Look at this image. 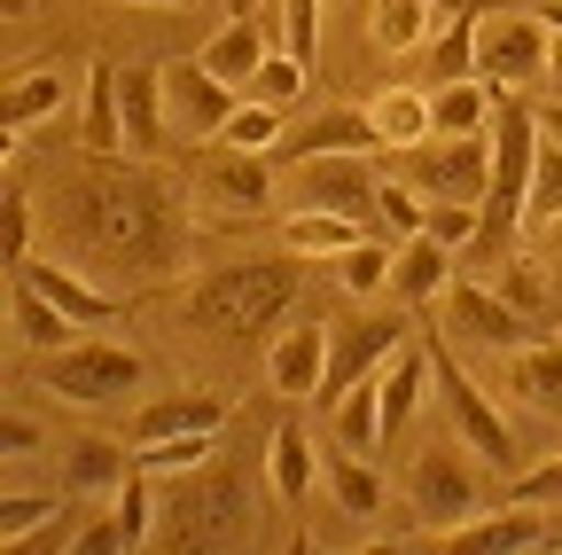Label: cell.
Listing matches in <instances>:
<instances>
[{
  "label": "cell",
  "mask_w": 562,
  "mask_h": 555,
  "mask_svg": "<svg viewBox=\"0 0 562 555\" xmlns=\"http://www.w3.org/2000/svg\"><path fill=\"white\" fill-rule=\"evenodd\" d=\"M47 227L70 251V266H87L110 290H149L172 282L188 266V212L133 149H79L55 157V196Z\"/></svg>",
  "instance_id": "6da1fadb"
},
{
  "label": "cell",
  "mask_w": 562,
  "mask_h": 555,
  "mask_svg": "<svg viewBox=\"0 0 562 555\" xmlns=\"http://www.w3.org/2000/svg\"><path fill=\"white\" fill-rule=\"evenodd\" d=\"M305 298V258L281 251V258H235V266H211L180 290L172 321L195 344H220V353H250V344H273V329L290 321V306Z\"/></svg>",
  "instance_id": "7a4b0ae2"
},
{
  "label": "cell",
  "mask_w": 562,
  "mask_h": 555,
  "mask_svg": "<svg viewBox=\"0 0 562 555\" xmlns=\"http://www.w3.org/2000/svg\"><path fill=\"white\" fill-rule=\"evenodd\" d=\"M531 165H539V110L524 95L492 102V188L476 203V243L469 258H501L524 235V203H531Z\"/></svg>",
  "instance_id": "3957f363"
},
{
  "label": "cell",
  "mask_w": 562,
  "mask_h": 555,
  "mask_svg": "<svg viewBox=\"0 0 562 555\" xmlns=\"http://www.w3.org/2000/svg\"><path fill=\"white\" fill-rule=\"evenodd\" d=\"M484 454L469 446V439H430L414 454V469H406V509L422 517V532L430 540H453L461 524H476L484 517Z\"/></svg>",
  "instance_id": "277c9868"
},
{
  "label": "cell",
  "mask_w": 562,
  "mask_h": 555,
  "mask_svg": "<svg viewBox=\"0 0 562 555\" xmlns=\"http://www.w3.org/2000/svg\"><path fill=\"white\" fill-rule=\"evenodd\" d=\"M398 157V180L422 188L430 203H484L492 188V125L484 133H430L414 149H391Z\"/></svg>",
  "instance_id": "5b68a950"
},
{
  "label": "cell",
  "mask_w": 562,
  "mask_h": 555,
  "mask_svg": "<svg viewBox=\"0 0 562 555\" xmlns=\"http://www.w3.org/2000/svg\"><path fill=\"white\" fill-rule=\"evenodd\" d=\"M547 55H554V32L539 9H501L476 24V79L492 95H524V87H547Z\"/></svg>",
  "instance_id": "8992f818"
},
{
  "label": "cell",
  "mask_w": 562,
  "mask_h": 555,
  "mask_svg": "<svg viewBox=\"0 0 562 555\" xmlns=\"http://www.w3.org/2000/svg\"><path fill=\"white\" fill-rule=\"evenodd\" d=\"M40 384L63 399V407H117L133 384H140V353H125V344L110 336H70L47 353Z\"/></svg>",
  "instance_id": "52a82bcc"
},
{
  "label": "cell",
  "mask_w": 562,
  "mask_h": 555,
  "mask_svg": "<svg viewBox=\"0 0 562 555\" xmlns=\"http://www.w3.org/2000/svg\"><path fill=\"white\" fill-rule=\"evenodd\" d=\"M297 203H321V212H344L360 220L368 235L383 227V173H375V149H336V157H297Z\"/></svg>",
  "instance_id": "ba28073f"
},
{
  "label": "cell",
  "mask_w": 562,
  "mask_h": 555,
  "mask_svg": "<svg viewBox=\"0 0 562 555\" xmlns=\"http://www.w3.org/2000/svg\"><path fill=\"white\" fill-rule=\"evenodd\" d=\"M243 532H250V524L235 517V485H227V477H203V462L172 477L157 540H172V547H227V540H243Z\"/></svg>",
  "instance_id": "9c48e42d"
},
{
  "label": "cell",
  "mask_w": 562,
  "mask_h": 555,
  "mask_svg": "<svg viewBox=\"0 0 562 555\" xmlns=\"http://www.w3.org/2000/svg\"><path fill=\"white\" fill-rule=\"evenodd\" d=\"M188 180L220 203V212H266V203H273V149L195 142V149H188Z\"/></svg>",
  "instance_id": "30bf717a"
},
{
  "label": "cell",
  "mask_w": 562,
  "mask_h": 555,
  "mask_svg": "<svg viewBox=\"0 0 562 555\" xmlns=\"http://www.w3.org/2000/svg\"><path fill=\"white\" fill-rule=\"evenodd\" d=\"M406 336H414V329H406L398 313H360V321H336V329H328V376H321V399H313V407L328 414V407H336L351 384H360V376H375V368L398 353Z\"/></svg>",
  "instance_id": "8fae6325"
},
{
  "label": "cell",
  "mask_w": 562,
  "mask_h": 555,
  "mask_svg": "<svg viewBox=\"0 0 562 555\" xmlns=\"http://www.w3.org/2000/svg\"><path fill=\"white\" fill-rule=\"evenodd\" d=\"M446 329L461 344H476V353H524V344L539 336V321L508 290H484V282H453L446 290Z\"/></svg>",
  "instance_id": "7c38bea8"
},
{
  "label": "cell",
  "mask_w": 562,
  "mask_h": 555,
  "mask_svg": "<svg viewBox=\"0 0 562 555\" xmlns=\"http://www.w3.org/2000/svg\"><path fill=\"white\" fill-rule=\"evenodd\" d=\"M165 110H172V125L188 133V142H220L227 118L243 110V87H227L203 55L195 63H165Z\"/></svg>",
  "instance_id": "4fadbf2b"
},
{
  "label": "cell",
  "mask_w": 562,
  "mask_h": 555,
  "mask_svg": "<svg viewBox=\"0 0 562 555\" xmlns=\"http://www.w3.org/2000/svg\"><path fill=\"white\" fill-rule=\"evenodd\" d=\"M321 376H328V321L290 313L266 344V384L281 399H321Z\"/></svg>",
  "instance_id": "5bb4252c"
},
{
  "label": "cell",
  "mask_w": 562,
  "mask_h": 555,
  "mask_svg": "<svg viewBox=\"0 0 562 555\" xmlns=\"http://www.w3.org/2000/svg\"><path fill=\"white\" fill-rule=\"evenodd\" d=\"M430 368H438V384H446V407H453V423H461V439L492 462V469H516V431L501 423V414H492V399L461 376V360L453 353H438L430 344Z\"/></svg>",
  "instance_id": "9a60e30c"
},
{
  "label": "cell",
  "mask_w": 562,
  "mask_h": 555,
  "mask_svg": "<svg viewBox=\"0 0 562 555\" xmlns=\"http://www.w3.org/2000/svg\"><path fill=\"white\" fill-rule=\"evenodd\" d=\"M227 414H235L227 391H165V399H149V407L133 414V446L188 439V431H211V439H220V431H227Z\"/></svg>",
  "instance_id": "2e32d148"
},
{
  "label": "cell",
  "mask_w": 562,
  "mask_h": 555,
  "mask_svg": "<svg viewBox=\"0 0 562 555\" xmlns=\"http://www.w3.org/2000/svg\"><path fill=\"white\" fill-rule=\"evenodd\" d=\"M336 149H383L375 110H321L313 125H297V133H281V142H273V165H297V157H336Z\"/></svg>",
  "instance_id": "e0dca14e"
},
{
  "label": "cell",
  "mask_w": 562,
  "mask_h": 555,
  "mask_svg": "<svg viewBox=\"0 0 562 555\" xmlns=\"http://www.w3.org/2000/svg\"><path fill=\"white\" fill-rule=\"evenodd\" d=\"M133 469H140L133 462V439H63V454H55L63 493H117Z\"/></svg>",
  "instance_id": "ac0fdd59"
},
{
  "label": "cell",
  "mask_w": 562,
  "mask_h": 555,
  "mask_svg": "<svg viewBox=\"0 0 562 555\" xmlns=\"http://www.w3.org/2000/svg\"><path fill=\"white\" fill-rule=\"evenodd\" d=\"M430 376H438V368H430V344H414V336H406L398 353L375 368V391H383V446H391V439H406V423H414L422 391H430Z\"/></svg>",
  "instance_id": "d6986e66"
},
{
  "label": "cell",
  "mask_w": 562,
  "mask_h": 555,
  "mask_svg": "<svg viewBox=\"0 0 562 555\" xmlns=\"http://www.w3.org/2000/svg\"><path fill=\"white\" fill-rule=\"evenodd\" d=\"M453 258H461V251H446L430 227L406 235L398 258H391V298H406V306H438V298L453 290Z\"/></svg>",
  "instance_id": "ffe728a7"
},
{
  "label": "cell",
  "mask_w": 562,
  "mask_h": 555,
  "mask_svg": "<svg viewBox=\"0 0 562 555\" xmlns=\"http://www.w3.org/2000/svg\"><path fill=\"white\" fill-rule=\"evenodd\" d=\"M484 9H492V0H469V9H453V24L446 32H430V40H422V79H430V87H446V79H476V24H484Z\"/></svg>",
  "instance_id": "44dd1931"
},
{
  "label": "cell",
  "mask_w": 562,
  "mask_h": 555,
  "mask_svg": "<svg viewBox=\"0 0 562 555\" xmlns=\"http://www.w3.org/2000/svg\"><path fill=\"white\" fill-rule=\"evenodd\" d=\"M368 227L360 220H344V212H321V203H297L290 220H281V251H297V258H344L351 243H360Z\"/></svg>",
  "instance_id": "7402d4cb"
},
{
  "label": "cell",
  "mask_w": 562,
  "mask_h": 555,
  "mask_svg": "<svg viewBox=\"0 0 562 555\" xmlns=\"http://www.w3.org/2000/svg\"><path fill=\"white\" fill-rule=\"evenodd\" d=\"M79 149H133V142H125V95H117V63H94V71H87Z\"/></svg>",
  "instance_id": "603a6c76"
},
{
  "label": "cell",
  "mask_w": 562,
  "mask_h": 555,
  "mask_svg": "<svg viewBox=\"0 0 562 555\" xmlns=\"http://www.w3.org/2000/svg\"><path fill=\"white\" fill-rule=\"evenodd\" d=\"M266 55H273V47H266V32H258V16H227L220 32H211V47H203V63H211L227 87H243V95H250V79H258Z\"/></svg>",
  "instance_id": "cb8c5ba5"
},
{
  "label": "cell",
  "mask_w": 562,
  "mask_h": 555,
  "mask_svg": "<svg viewBox=\"0 0 562 555\" xmlns=\"http://www.w3.org/2000/svg\"><path fill=\"white\" fill-rule=\"evenodd\" d=\"M321 423H328V439H336V446L375 454V446H383V391H375V376H360V384H351V391L321 414Z\"/></svg>",
  "instance_id": "d4e9b609"
},
{
  "label": "cell",
  "mask_w": 562,
  "mask_h": 555,
  "mask_svg": "<svg viewBox=\"0 0 562 555\" xmlns=\"http://www.w3.org/2000/svg\"><path fill=\"white\" fill-rule=\"evenodd\" d=\"M117 95H125V142L133 157H149L165 142V71H117Z\"/></svg>",
  "instance_id": "484cf974"
},
{
  "label": "cell",
  "mask_w": 562,
  "mask_h": 555,
  "mask_svg": "<svg viewBox=\"0 0 562 555\" xmlns=\"http://www.w3.org/2000/svg\"><path fill=\"white\" fill-rule=\"evenodd\" d=\"M266 477H273V501H281V509H305V501H313V439H305V423H281V431H273Z\"/></svg>",
  "instance_id": "4316f807"
},
{
  "label": "cell",
  "mask_w": 562,
  "mask_h": 555,
  "mask_svg": "<svg viewBox=\"0 0 562 555\" xmlns=\"http://www.w3.org/2000/svg\"><path fill=\"white\" fill-rule=\"evenodd\" d=\"M321 469H328V493H336V509H344V517H360V524H375V517H383V501H391V493H383V469H368V454L336 446Z\"/></svg>",
  "instance_id": "83f0119b"
},
{
  "label": "cell",
  "mask_w": 562,
  "mask_h": 555,
  "mask_svg": "<svg viewBox=\"0 0 562 555\" xmlns=\"http://www.w3.org/2000/svg\"><path fill=\"white\" fill-rule=\"evenodd\" d=\"M430 32H438V0H375L368 9V40L383 55H422Z\"/></svg>",
  "instance_id": "f1b7e54d"
},
{
  "label": "cell",
  "mask_w": 562,
  "mask_h": 555,
  "mask_svg": "<svg viewBox=\"0 0 562 555\" xmlns=\"http://www.w3.org/2000/svg\"><path fill=\"white\" fill-rule=\"evenodd\" d=\"M375 125H383V149H414L438 133V110H430V87H383L375 95Z\"/></svg>",
  "instance_id": "f546056e"
},
{
  "label": "cell",
  "mask_w": 562,
  "mask_h": 555,
  "mask_svg": "<svg viewBox=\"0 0 562 555\" xmlns=\"http://www.w3.org/2000/svg\"><path fill=\"white\" fill-rule=\"evenodd\" d=\"M508 376H516V399L539 407V414H562V344H524V353H508Z\"/></svg>",
  "instance_id": "4dcf8cb0"
},
{
  "label": "cell",
  "mask_w": 562,
  "mask_h": 555,
  "mask_svg": "<svg viewBox=\"0 0 562 555\" xmlns=\"http://www.w3.org/2000/svg\"><path fill=\"white\" fill-rule=\"evenodd\" d=\"M55 110H63V71H24L9 95H0V133L24 142V133H32L40 118H55Z\"/></svg>",
  "instance_id": "1f68e13d"
},
{
  "label": "cell",
  "mask_w": 562,
  "mask_h": 555,
  "mask_svg": "<svg viewBox=\"0 0 562 555\" xmlns=\"http://www.w3.org/2000/svg\"><path fill=\"white\" fill-rule=\"evenodd\" d=\"M9 306H16V329H24V344H32V353H55V344H70V336H79V321H70L55 298H40V290L24 282V274L9 282Z\"/></svg>",
  "instance_id": "d6a6232c"
},
{
  "label": "cell",
  "mask_w": 562,
  "mask_h": 555,
  "mask_svg": "<svg viewBox=\"0 0 562 555\" xmlns=\"http://www.w3.org/2000/svg\"><path fill=\"white\" fill-rule=\"evenodd\" d=\"M492 95L484 79H446V87H430V110H438V133H484L492 125Z\"/></svg>",
  "instance_id": "836d02e7"
},
{
  "label": "cell",
  "mask_w": 562,
  "mask_h": 555,
  "mask_svg": "<svg viewBox=\"0 0 562 555\" xmlns=\"http://www.w3.org/2000/svg\"><path fill=\"white\" fill-rule=\"evenodd\" d=\"M305 79H313V63H305V55H290V47H273V55L258 63V79H250V102L290 110V102L305 95Z\"/></svg>",
  "instance_id": "e575fe53"
},
{
  "label": "cell",
  "mask_w": 562,
  "mask_h": 555,
  "mask_svg": "<svg viewBox=\"0 0 562 555\" xmlns=\"http://www.w3.org/2000/svg\"><path fill=\"white\" fill-rule=\"evenodd\" d=\"M391 258H398V251H383L375 235H360V243L344 251V266H336V282H344L351 298H383V290H391Z\"/></svg>",
  "instance_id": "d590c367"
},
{
  "label": "cell",
  "mask_w": 562,
  "mask_h": 555,
  "mask_svg": "<svg viewBox=\"0 0 562 555\" xmlns=\"http://www.w3.org/2000/svg\"><path fill=\"white\" fill-rule=\"evenodd\" d=\"M547 220H562V142L539 133V165H531V203H524V227L539 235Z\"/></svg>",
  "instance_id": "8d00e7d4"
},
{
  "label": "cell",
  "mask_w": 562,
  "mask_h": 555,
  "mask_svg": "<svg viewBox=\"0 0 562 555\" xmlns=\"http://www.w3.org/2000/svg\"><path fill=\"white\" fill-rule=\"evenodd\" d=\"M55 509H63V501H47V493H9V501H0V547H24Z\"/></svg>",
  "instance_id": "74e56055"
},
{
  "label": "cell",
  "mask_w": 562,
  "mask_h": 555,
  "mask_svg": "<svg viewBox=\"0 0 562 555\" xmlns=\"http://www.w3.org/2000/svg\"><path fill=\"white\" fill-rule=\"evenodd\" d=\"M220 142H243V149H273V142H281V110H266V102H250V95H243V110L227 118V133H220Z\"/></svg>",
  "instance_id": "f35d334b"
},
{
  "label": "cell",
  "mask_w": 562,
  "mask_h": 555,
  "mask_svg": "<svg viewBox=\"0 0 562 555\" xmlns=\"http://www.w3.org/2000/svg\"><path fill=\"white\" fill-rule=\"evenodd\" d=\"M508 501H531V509H562V454H547L539 469H516V477H508Z\"/></svg>",
  "instance_id": "ab89813d"
},
{
  "label": "cell",
  "mask_w": 562,
  "mask_h": 555,
  "mask_svg": "<svg viewBox=\"0 0 562 555\" xmlns=\"http://www.w3.org/2000/svg\"><path fill=\"white\" fill-rule=\"evenodd\" d=\"M321 9H328V0H281V47L305 55V63L321 47Z\"/></svg>",
  "instance_id": "60d3db41"
},
{
  "label": "cell",
  "mask_w": 562,
  "mask_h": 555,
  "mask_svg": "<svg viewBox=\"0 0 562 555\" xmlns=\"http://www.w3.org/2000/svg\"><path fill=\"white\" fill-rule=\"evenodd\" d=\"M430 235L469 258V243H476V203H430Z\"/></svg>",
  "instance_id": "b9f144b4"
},
{
  "label": "cell",
  "mask_w": 562,
  "mask_h": 555,
  "mask_svg": "<svg viewBox=\"0 0 562 555\" xmlns=\"http://www.w3.org/2000/svg\"><path fill=\"white\" fill-rule=\"evenodd\" d=\"M0 220H9V258H32V188L24 180L0 196Z\"/></svg>",
  "instance_id": "7bdbcfd3"
},
{
  "label": "cell",
  "mask_w": 562,
  "mask_h": 555,
  "mask_svg": "<svg viewBox=\"0 0 562 555\" xmlns=\"http://www.w3.org/2000/svg\"><path fill=\"white\" fill-rule=\"evenodd\" d=\"M539 258H547V274H554V298H562V220L539 227Z\"/></svg>",
  "instance_id": "ee69618b"
},
{
  "label": "cell",
  "mask_w": 562,
  "mask_h": 555,
  "mask_svg": "<svg viewBox=\"0 0 562 555\" xmlns=\"http://www.w3.org/2000/svg\"><path fill=\"white\" fill-rule=\"evenodd\" d=\"M40 439H32V423H16V414H9V423H0V454H32Z\"/></svg>",
  "instance_id": "f6af8a7d"
},
{
  "label": "cell",
  "mask_w": 562,
  "mask_h": 555,
  "mask_svg": "<svg viewBox=\"0 0 562 555\" xmlns=\"http://www.w3.org/2000/svg\"><path fill=\"white\" fill-rule=\"evenodd\" d=\"M539 133H547V142H562V102H547V110H539Z\"/></svg>",
  "instance_id": "bcb514c9"
},
{
  "label": "cell",
  "mask_w": 562,
  "mask_h": 555,
  "mask_svg": "<svg viewBox=\"0 0 562 555\" xmlns=\"http://www.w3.org/2000/svg\"><path fill=\"white\" fill-rule=\"evenodd\" d=\"M547 87H554V102H562V40H554V55H547Z\"/></svg>",
  "instance_id": "7dc6e473"
},
{
  "label": "cell",
  "mask_w": 562,
  "mask_h": 555,
  "mask_svg": "<svg viewBox=\"0 0 562 555\" xmlns=\"http://www.w3.org/2000/svg\"><path fill=\"white\" fill-rule=\"evenodd\" d=\"M539 16H547V32L562 40V0H539Z\"/></svg>",
  "instance_id": "c3c4849f"
},
{
  "label": "cell",
  "mask_w": 562,
  "mask_h": 555,
  "mask_svg": "<svg viewBox=\"0 0 562 555\" xmlns=\"http://www.w3.org/2000/svg\"><path fill=\"white\" fill-rule=\"evenodd\" d=\"M220 9H227V16H258V0H220Z\"/></svg>",
  "instance_id": "681fc988"
},
{
  "label": "cell",
  "mask_w": 562,
  "mask_h": 555,
  "mask_svg": "<svg viewBox=\"0 0 562 555\" xmlns=\"http://www.w3.org/2000/svg\"><path fill=\"white\" fill-rule=\"evenodd\" d=\"M133 9H195V0H133Z\"/></svg>",
  "instance_id": "f907efd6"
},
{
  "label": "cell",
  "mask_w": 562,
  "mask_h": 555,
  "mask_svg": "<svg viewBox=\"0 0 562 555\" xmlns=\"http://www.w3.org/2000/svg\"><path fill=\"white\" fill-rule=\"evenodd\" d=\"M24 9H32V0H0V16H24Z\"/></svg>",
  "instance_id": "816d5d0a"
}]
</instances>
